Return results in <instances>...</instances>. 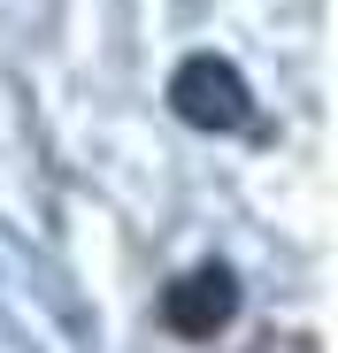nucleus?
<instances>
[{
  "mask_svg": "<svg viewBox=\"0 0 338 353\" xmlns=\"http://www.w3.org/2000/svg\"><path fill=\"white\" fill-rule=\"evenodd\" d=\"M169 108H177L192 131H246L254 92H246V77L223 62V54H185L177 77H169Z\"/></svg>",
  "mask_w": 338,
  "mask_h": 353,
  "instance_id": "nucleus-1",
  "label": "nucleus"
},
{
  "mask_svg": "<svg viewBox=\"0 0 338 353\" xmlns=\"http://www.w3.org/2000/svg\"><path fill=\"white\" fill-rule=\"evenodd\" d=\"M161 315H169L177 338H215L223 323L239 315V276L223 269V261H208V269H192V276H177V284L161 292Z\"/></svg>",
  "mask_w": 338,
  "mask_h": 353,
  "instance_id": "nucleus-2",
  "label": "nucleus"
}]
</instances>
